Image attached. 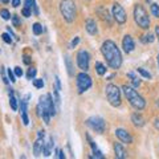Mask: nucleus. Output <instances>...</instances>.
<instances>
[{"label":"nucleus","instance_id":"obj_1","mask_svg":"<svg viewBox=\"0 0 159 159\" xmlns=\"http://www.w3.org/2000/svg\"><path fill=\"white\" fill-rule=\"evenodd\" d=\"M102 56L105 57V60L107 62V65L111 69H119L122 65V54H121L119 48L117 47V44L111 40L103 41L102 47H101Z\"/></svg>","mask_w":159,"mask_h":159},{"label":"nucleus","instance_id":"obj_2","mask_svg":"<svg viewBox=\"0 0 159 159\" xmlns=\"http://www.w3.org/2000/svg\"><path fill=\"white\" fill-rule=\"evenodd\" d=\"M56 113H57V107L52 98V94L48 93L41 95L40 101L37 103V115L40 118H43L47 125H49L51 123V118L56 115Z\"/></svg>","mask_w":159,"mask_h":159},{"label":"nucleus","instance_id":"obj_3","mask_svg":"<svg viewBox=\"0 0 159 159\" xmlns=\"http://www.w3.org/2000/svg\"><path fill=\"white\" fill-rule=\"evenodd\" d=\"M122 90H123V94L125 97L127 98V101L130 102V105L137 109V110H143L145 106H146V101L142 95L138 93V91L134 89L131 86H127V85H123L122 86Z\"/></svg>","mask_w":159,"mask_h":159},{"label":"nucleus","instance_id":"obj_4","mask_svg":"<svg viewBox=\"0 0 159 159\" xmlns=\"http://www.w3.org/2000/svg\"><path fill=\"white\" fill-rule=\"evenodd\" d=\"M60 14L66 23H73L76 19V3L73 0H61Z\"/></svg>","mask_w":159,"mask_h":159},{"label":"nucleus","instance_id":"obj_5","mask_svg":"<svg viewBox=\"0 0 159 159\" xmlns=\"http://www.w3.org/2000/svg\"><path fill=\"white\" fill-rule=\"evenodd\" d=\"M134 21L139 28L142 29H149L150 28V17L147 15V12L143 8V6H141V4H135V7H134Z\"/></svg>","mask_w":159,"mask_h":159},{"label":"nucleus","instance_id":"obj_6","mask_svg":"<svg viewBox=\"0 0 159 159\" xmlns=\"http://www.w3.org/2000/svg\"><path fill=\"white\" fill-rule=\"evenodd\" d=\"M105 94L109 103L114 107H118L121 105V90L117 85H113V83H109L105 87Z\"/></svg>","mask_w":159,"mask_h":159},{"label":"nucleus","instance_id":"obj_7","mask_svg":"<svg viewBox=\"0 0 159 159\" xmlns=\"http://www.w3.org/2000/svg\"><path fill=\"white\" fill-rule=\"evenodd\" d=\"M76 83H77V91L78 94H82L85 93L86 90H89L91 85H93V81L89 74H86V72H81L77 74V80H76Z\"/></svg>","mask_w":159,"mask_h":159},{"label":"nucleus","instance_id":"obj_8","mask_svg":"<svg viewBox=\"0 0 159 159\" xmlns=\"http://www.w3.org/2000/svg\"><path fill=\"white\" fill-rule=\"evenodd\" d=\"M85 123L93 131L98 133V134H102L106 129V122L103 121V118H101V117H98V115H93V117H90V118H87Z\"/></svg>","mask_w":159,"mask_h":159},{"label":"nucleus","instance_id":"obj_9","mask_svg":"<svg viewBox=\"0 0 159 159\" xmlns=\"http://www.w3.org/2000/svg\"><path fill=\"white\" fill-rule=\"evenodd\" d=\"M77 65L82 72H87L90 65V54L85 49H81L77 53Z\"/></svg>","mask_w":159,"mask_h":159},{"label":"nucleus","instance_id":"obj_10","mask_svg":"<svg viewBox=\"0 0 159 159\" xmlns=\"http://www.w3.org/2000/svg\"><path fill=\"white\" fill-rule=\"evenodd\" d=\"M113 19L115 20L118 24H125L126 23V12H125L123 7L118 3H114L113 4Z\"/></svg>","mask_w":159,"mask_h":159},{"label":"nucleus","instance_id":"obj_11","mask_svg":"<svg viewBox=\"0 0 159 159\" xmlns=\"http://www.w3.org/2000/svg\"><path fill=\"white\" fill-rule=\"evenodd\" d=\"M115 137L118 138V139L122 142V143H131L133 142V137L130 135V133L127 130H125V129H117L115 130Z\"/></svg>","mask_w":159,"mask_h":159},{"label":"nucleus","instance_id":"obj_12","mask_svg":"<svg viewBox=\"0 0 159 159\" xmlns=\"http://www.w3.org/2000/svg\"><path fill=\"white\" fill-rule=\"evenodd\" d=\"M122 48H123V51L126 52V53H131L134 51L135 44H134V40H133L131 36L126 35V36L123 37V40H122Z\"/></svg>","mask_w":159,"mask_h":159},{"label":"nucleus","instance_id":"obj_13","mask_svg":"<svg viewBox=\"0 0 159 159\" xmlns=\"http://www.w3.org/2000/svg\"><path fill=\"white\" fill-rule=\"evenodd\" d=\"M85 28L89 35L91 36H95L98 33V28H97V24H95V21L93 19H87L85 21Z\"/></svg>","mask_w":159,"mask_h":159},{"label":"nucleus","instance_id":"obj_14","mask_svg":"<svg viewBox=\"0 0 159 159\" xmlns=\"http://www.w3.org/2000/svg\"><path fill=\"white\" fill-rule=\"evenodd\" d=\"M45 146V142H44V138H37L35 145H33V154L36 157H40L43 154V149Z\"/></svg>","mask_w":159,"mask_h":159},{"label":"nucleus","instance_id":"obj_15","mask_svg":"<svg viewBox=\"0 0 159 159\" xmlns=\"http://www.w3.org/2000/svg\"><path fill=\"white\" fill-rule=\"evenodd\" d=\"M114 153H115V158H118V159H125L127 157V154H126V151H125V149L122 147V145L121 143H114Z\"/></svg>","mask_w":159,"mask_h":159},{"label":"nucleus","instance_id":"obj_16","mask_svg":"<svg viewBox=\"0 0 159 159\" xmlns=\"http://www.w3.org/2000/svg\"><path fill=\"white\" fill-rule=\"evenodd\" d=\"M131 122L135 127H142V126H145V123H146L143 117H142L141 114H138V113H134V114L131 115Z\"/></svg>","mask_w":159,"mask_h":159},{"label":"nucleus","instance_id":"obj_17","mask_svg":"<svg viewBox=\"0 0 159 159\" xmlns=\"http://www.w3.org/2000/svg\"><path fill=\"white\" fill-rule=\"evenodd\" d=\"M24 7L33 11V15H36V16L39 15V8H37L36 0H24Z\"/></svg>","mask_w":159,"mask_h":159},{"label":"nucleus","instance_id":"obj_18","mask_svg":"<svg viewBox=\"0 0 159 159\" xmlns=\"http://www.w3.org/2000/svg\"><path fill=\"white\" fill-rule=\"evenodd\" d=\"M97 14L101 16V19L102 20H106V21L110 24L111 23V19H110V16H109V12H107V10L105 7H99L98 10H97Z\"/></svg>","mask_w":159,"mask_h":159},{"label":"nucleus","instance_id":"obj_19","mask_svg":"<svg viewBox=\"0 0 159 159\" xmlns=\"http://www.w3.org/2000/svg\"><path fill=\"white\" fill-rule=\"evenodd\" d=\"M65 65H66V69H68V74L70 77L74 74L73 72V64H72V58H70L69 56H65Z\"/></svg>","mask_w":159,"mask_h":159},{"label":"nucleus","instance_id":"obj_20","mask_svg":"<svg viewBox=\"0 0 159 159\" xmlns=\"http://www.w3.org/2000/svg\"><path fill=\"white\" fill-rule=\"evenodd\" d=\"M95 70H97V73L99 74V76H103V74H106V66L102 64V62H99L97 61L95 62Z\"/></svg>","mask_w":159,"mask_h":159},{"label":"nucleus","instance_id":"obj_21","mask_svg":"<svg viewBox=\"0 0 159 159\" xmlns=\"http://www.w3.org/2000/svg\"><path fill=\"white\" fill-rule=\"evenodd\" d=\"M60 90H57V89H53V101H54V103H56V106H57V110L60 109V103H61V101H60Z\"/></svg>","mask_w":159,"mask_h":159},{"label":"nucleus","instance_id":"obj_22","mask_svg":"<svg viewBox=\"0 0 159 159\" xmlns=\"http://www.w3.org/2000/svg\"><path fill=\"white\" fill-rule=\"evenodd\" d=\"M32 31H33V33H35L36 36H39V35L43 33V25H41L40 23H35L32 25Z\"/></svg>","mask_w":159,"mask_h":159},{"label":"nucleus","instance_id":"obj_23","mask_svg":"<svg viewBox=\"0 0 159 159\" xmlns=\"http://www.w3.org/2000/svg\"><path fill=\"white\" fill-rule=\"evenodd\" d=\"M127 77H129V78H130V80H131V83H133V85H134V86H135V87L141 85V80H139V78H137V77H135V74H134L133 72H130V73H127Z\"/></svg>","mask_w":159,"mask_h":159},{"label":"nucleus","instance_id":"obj_24","mask_svg":"<svg viewBox=\"0 0 159 159\" xmlns=\"http://www.w3.org/2000/svg\"><path fill=\"white\" fill-rule=\"evenodd\" d=\"M10 105H11V107H12V110H14V111L17 110V99L15 98L14 94L10 95Z\"/></svg>","mask_w":159,"mask_h":159},{"label":"nucleus","instance_id":"obj_25","mask_svg":"<svg viewBox=\"0 0 159 159\" xmlns=\"http://www.w3.org/2000/svg\"><path fill=\"white\" fill-rule=\"evenodd\" d=\"M151 14H153V16H155L157 19H159V4H157V3L151 4Z\"/></svg>","mask_w":159,"mask_h":159},{"label":"nucleus","instance_id":"obj_26","mask_svg":"<svg viewBox=\"0 0 159 159\" xmlns=\"http://www.w3.org/2000/svg\"><path fill=\"white\" fill-rule=\"evenodd\" d=\"M33 85L37 89H41V87H44V81L41 78H33Z\"/></svg>","mask_w":159,"mask_h":159},{"label":"nucleus","instance_id":"obj_27","mask_svg":"<svg viewBox=\"0 0 159 159\" xmlns=\"http://www.w3.org/2000/svg\"><path fill=\"white\" fill-rule=\"evenodd\" d=\"M2 39H3V41L6 44H12V37H11V33H3L2 35Z\"/></svg>","mask_w":159,"mask_h":159},{"label":"nucleus","instance_id":"obj_28","mask_svg":"<svg viewBox=\"0 0 159 159\" xmlns=\"http://www.w3.org/2000/svg\"><path fill=\"white\" fill-rule=\"evenodd\" d=\"M137 72H138V73H139V74H141V76H143L145 78H149V80H150V78H151V74H150V73L147 72V70H145L143 68H138V69H137Z\"/></svg>","mask_w":159,"mask_h":159},{"label":"nucleus","instance_id":"obj_29","mask_svg":"<svg viewBox=\"0 0 159 159\" xmlns=\"http://www.w3.org/2000/svg\"><path fill=\"white\" fill-rule=\"evenodd\" d=\"M36 73H37V70L35 68H29L28 69V73H27V78L28 80H33L36 76Z\"/></svg>","mask_w":159,"mask_h":159},{"label":"nucleus","instance_id":"obj_30","mask_svg":"<svg viewBox=\"0 0 159 159\" xmlns=\"http://www.w3.org/2000/svg\"><path fill=\"white\" fill-rule=\"evenodd\" d=\"M0 16L4 19V20H10L12 16H11V14H10V11L8 10H2L0 11Z\"/></svg>","mask_w":159,"mask_h":159},{"label":"nucleus","instance_id":"obj_31","mask_svg":"<svg viewBox=\"0 0 159 159\" xmlns=\"http://www.w3.org/2000/svg\"><path fill=\"white\" fill-rule=\"evenodd\" d=\"M90 158H97V159H103L105 157H103V154L99 151L98 149H95V150H93V155H90Z\"/></svg>","mask_w":159,"mask_h":159},{"label":"nucleus","instance_id":"obj_32","mask_svg":"<svg viewBox=\"0 0 159 159\" xmlns=\"http://www.w3.org/2000/svg\"><path fill=\"white\" fill-rule=\"evenodd\" d=\"M12 24H14V27H20V19L17 15H12Z\"/></svg>","mask_w":159,"mask_h":159},{"label":"nucleus","instance_id":"obj_33","mask_svg":"<svg viewBox=\"0 0 159 159\" xmlns=\"http://www.w3.org/2000/svg\"><path fill=\"white\" fill-rule=\"evenodd\" d=\"M21 15L24 16V17H29V16H32V11L29 10V8H25L24 7L21 10Z\"/></svg>","mask_w":159,"mask_h":159},{"label":"nucleus","instance_id":"obj_34","mask_svg":"<svg viewBox=\"0 0 159 159\" xmlns=\"http://www.w3.org/2000/svg\"><path fill=\"white\" fill-rule=\"evenodd\" d=\"M78 43H80V37H74V39H73L72 41H70V44H69V48H70V49L76 48Z\"/></svg>","mask_w":159,"mask_h":159},{"label":"nucleus","instance_id":"obj_35","mask_svg":"<svg viewBox=\"0 0 159 159\" xmlns=\"http://www.w3.org/2000/svg\"><path fill=\"white\" fill-rule=\"evenodd\" d=\"M8 80H11V82L16 81V74L14 70H11V69H8Z\"/></svg>","mask_w":159,"mask_h":159},{"label":"nucleus","instance_id":"obj_36","mask_svg":"<svg viewBox=\"0 0 159 159\" xmlns=\"http://www.w3.org/2000/svg\"><path fill=\"white\" fill-rule=\"evenodd\" d=\"M21 119H23V123L25 125V126H28V123H29V118H28L27 111H23V113H21Z\"/></svg>","mask_w":159,"mask_h":159},{"label":"nucleus","instance_id":"obj_37","mask_svg":"<svg viewBox=\"0 0 159 159\" xmlns=\"http://www.w3.org/2000/svg\"><path fill=\"white\" fill-rule=\"evenodd\" d=\"M142 40H143L145 43H153V41H154V36H153V35H150V33H149V35H145V36H143V39H142Z\"/></svg>","mask_w":159,"mask_h":159},{"label":"nucleus","instance_id":"obj_38","mask_svg":"<svg viewBox=\"0 0 159 159\" xmlns=\"http://www.w3.org/2000/svg\"><path fill=\"white\" fill-rule=\"evenodd\" d=\"M14 72L16 74V77H21L23 76V69L20 68V66H16V68L14 69Z\"/></svg>","mask_w":159,"mask_h":159},{"label":"nucleus","instance_id":"obj_39","mask_svg":"<svg viewBox=\"0 0 159 159\" xmlns=\"http://www.w3.org/2000/svg\"><path fill=\"white\" fill-rule=\"evenodd\" d=\"M56 89L57 90H61V83H60V78L56 76Z\"/></svg>","mask_w":159,"mask_h":159},{"label":"nucleus","instance_id":"obj_40","mask_svg":"<svg viewBox=\"0 0 159 159\" xmlns=\"http://www.w3.org/2000/svg\"><path fill=\"white\" fill-rule=\"evenodd\" d=\"M57 153H58V158H60V159H65V154H64L62 150H57Z\"/></svg>","mask_w":159,"mask_h":159},{"label":"nucleus","instance_id":"obj_41","mask_svg":"<svg viewBox=\"0 0 159 159\" xmlns=\"http://www.w3.org/2000/svg\"><path fill=\"white\" fill-rule=\"evenodd\" d=\"M20 6V0H12V7L17 8Z\"/></svg>","mask_w":159,"mask_h":159},{"label":"nucleus","instance_id":"obj_42","mask_svg":"<svg viewBox=\"0 0 159 159\" xmlns=\"http://www.w3.org/2000/svg\"><path fill=\"white\" fill-rule=\"evenodd\" d=\"M24 62L28 65V64H31V57L29 56H24Z\"/></svg>","mask_w":159,"mask_h":159},{"label":"nucleus","instance_id":"obj_43","mask_svg":"<svg viewBox=\"0 0 159 159\" xmlns=\"http://www.w3.org/2000/svg\"><path fill=\"white\" fill-rule=\"evenodd\" d=\"M45 137V131L44 130H40L39 134H37V138H44Z\"/></svg>","mask_w":159,"mask_h":159},{"label":"nucleus","instance_id":"obj_44","mask_svg":"<svg viewBox=\"0 0 159 159\" xmlns=\"http://www.w3.org/2000/svg\"><path fill=\"white\" fill-rule=\"evenodd\" d=\"M154 127H155L157 130H159V118H157L155 121H154Z\"/></svg>","mask_w":159,"mask_h":159},{"label":"nucleus","instance_id":"obj_45","mask_svg":"<svg viewBox=\"0 0 159 159\" xmlns=\"http://www.w3.org/2000/svg\"><path fill=\"white\" fill-rule=\"evenodd\" d=\"M155 35H157L158 40H159V25H157V27H155Z\"/></svg>","mask_w":159,"mask_h":159},{"label":"nucleus","instance_id":"obj_46","mask_svg":"<svg viewBox=\"0 0 159 159\" xmlns=\"http://www.w3.org/2000/svg\"><path fill=\"white\" fill-rule=\"evenodd\" d=\"M2 2H3L4 4H7V3H10V0H2Z\"/></svg>","mask_w":159,"mask_h":159},{"label":"nucleus","instance_id":"obj_47","mask_svg":"<svg viewBox=\"0 0 159 159\" xmlns=\"http://www.w3.org/2000/svg\"><path fill=\"white\" fill-rule=\"evenodd\" d=\"M157 61H158V66H159V54H158V57H157Z\"/></svg>","mask_w":159,"mask_h":159},{"label":"nucleus","instance_id":"obj_48","mask_svg":"<svg viewBox=\"0 0 159 159\" xmlns=\"http://www.w3.org/2000/svg\"><path fill=\"white\" fill-rule=\"evenodd\" d=\"M157 105H158V106H159V99H158V102H157Z\"/></svg>","mask_w":159,"mask_h":159},{"label":"nucleus","instance_id":"obj_49","mask_svg":"<svg viewBox=\"0 0 159 159\" xmlns=\"http://www.w3.org/2000/svg\"><path fill=\"white\" fill-rule=\"evenodd\" d=\"M146 2H147V3H150V2H151V0H146Z\"/></svg>","mask_w":159,"mask_h":159},{"label":"nucleus","instance_id":"obj_50","mask_svg":"<svg viewBox=\"0 0 159 159\" xmlns=\"http://www.w3.org/2000/svg\"><path fill=\"white\" fill-rule=\"evenodd\" d=\"M0 2H2V0H0Z\"/></svg>","mask_w":159,"mask_h":159}]
</instances>
